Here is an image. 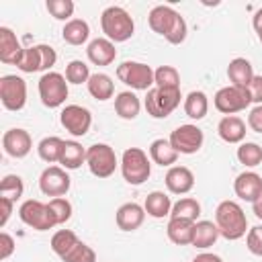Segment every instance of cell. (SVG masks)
<instances>
[{
  "mask_svg": "<svg viewBox=\"0 0 262 262\" xmlns=\"http://www.w3.org/2000/svg\"><path fill=\"white\" fill-rule=\"evenodd\" d=\"M61 37H63V41L70 43V45H76V47H78V45H84V43L88 41V37H90V27H88V23L82 20V18H72V20H68V23L63 25Z\"/></svg>",
  "mask_w": 262,
  "mask_h": 262,
  "instance_id": "f546056e",
  "label": "cell"
},
{
  "mask_svg": "<svg viewBox=\"0 0 262 262\" xmlns=\"http://www.w3.org/2000/svg\"><path fill=\"white\" fill-rule=\"evenodd\" d=\"M0 100L6 111H20L27 104V82L16 74L0 78Z\"/></svg>",
  "mask_w": 262,
  "mask_h": 262,
  "instance_id": "8fae6325",
  "label": "cell"
},
{
  "mask_svg": "<svg viewBox=\"0 0 262 262\" xmlns=\"http://www.w3.org/2000/svg\"><path fill=\"white\" fill-rule=\"evenodd\" d=\"M180 88H149L143 100V106L147 111L149 117L154 119H166L168 115H172L178 104H180Z\"/></svg>",
  "mask_w": 262,
  "mask_h": 262,
  "instance_id": "5b68a950",
  "label": "cell"
},
{
  "mask_svg": "<svg viewBox=\"0 0 262 262\" xmlns=\"http://www.w3.org/2000/svg\"><path fill=\"white\" fill-rule=\"evenodd\" d=\"M117 78L133 90L147 92L149 88H154V70L143 61H123L121 66H117Z\"/></svg>",
  "mask_w": 262,
  "mask_h": 262,
  "instance_id": "ba28073f",
  "label": "cell"
},
{
  "mask_svg": "<svg viewBox=\"0 0 262 262\" xmlns=\"http://www.w3.org/2000/svg\"><path fill=\"white\" fill-rule=\"evenodd\" d=\"M90 68L86 61L82 59H72L68 66H66V80L68 84H84L90 80Z\"/></svg>",
  "mask_w": 262,
  "mask_h": 262,
  "instance_id": "74e56055",
  "label": "cell"
},
{
  "mask_svg": "<svg viewBox=\"0 0 262 262\" xmlns=\"http://www.w3.org/2000/svg\"><path fill=\"white\" fill-rule=\"evenodd\" d=\"M168 141L172 143V147H174L178 154L190 156V154H196V151L203 147L205 135H203V129H199V127L192 125V123H186V125L176 127V129L170 133Z\"/></svg>",
  "mask_w": 262,
  "mask_h": 262,
  "instance_id": "7c38bea8",
  "label": "cell"
},
{
  "mask_svg": "<svg viewBox=\"0 0 262 262\" xmlns=\"http://www.w3.org/2000/svg\"><path fill=\"white\" fill-rule=\"evenodd\" d=\"M217 133L225 143H242L246 137V123L237 115H227L219 121Z\"/></svg>",
  "mask_w": 262,
  "mask_h": 262,
  "instance_id": "44dd1931",
  "label": "cell"
},
{
  "mask_svg": "<svg viewBox=\"0 0 262 262\" xmlns=\"http://www.w3.org/2000/svg\"><path fill=\"white\" fill-rule=\"evenodd\" d=\"M258 39H260V43H262V31H260V33H258Z\"/></svg>",
  "mask_w": 262,
  "mask_h": 262,
  "instance_id": "f5cc1de1",
  "label": "cell"
},
{
  "mask_svg": "<svg viewBox=\"0 0 262 262\" xmlns=\"http://www.w3.org/2000/svg\"><path fill=\"white\" fill-rule=\"evenodd\" d=\"M192 227H194V221L180 219V217H170V221L166 225L168 239L176 246H190L192 244Z\"/></svg>",
  "mask_w": 262,
  "mask_h": 262,
  "instance_id": "cb8c5ba5",
  "label": "cell"
},
{
  "mask_svg": "<svg viewBox=\"0 0 262 262\" xmlns=\"http://www.w3.org/2000/svg\"><path fill=\"white\" fill-rule=\"evenodd\" d=\"M61 149H63V139H59V137H55V135H51V137H43V139L39 141V145H37V154H39V158H41L43 162H47V164H55V162H59V158H61Z\"/></svg>",
  "mask_w": 262,
  "mask_h": 262,
  "instance_id": "1f68e13d",
  "label": "cell"
},
{
  "mask_svg": "<svg viewBox=\"0 0 262 262\" xmlns=\"http://www.w3.org/2000/svg\"><path fill=\"white\" fill-rule=\"evenodd\" d=\"M86 55L94 66H111L117 57V49H115V43L108 41L106 37H96L88 43Z\"/></svg>",
  "mask_w": 262,
  "mask_h": 262,
  "instance_id": "ffe728a7",
  "label": "cell"
},
{
  "mask_svg": "<svg viewBox=\"0 0 262 262\" xmlns=\"http://www.w3.org/2000/svg\"><path fill=\"white\" fill-rule=\"evenodd\" d=\"M233 192L248 203H254L258 196H262V176L246 170L242 174H237V178L233 180Z\"/></svg>",
  "mask_w": 262,
  "mask_h": 262,
  "instance_id": "e0dca14e",
  "label": "cell"
},
{
  "mask_svg": "<svg viewBox=\"0 0 262 262\" xmlns=\"http://www.w3.org/2000/svg\"><path fill=\"white\" fill-rule=\"evenodd\" d=\"M70 186H72V180L66 168L61 166H47L39 176V188L47 196H53V199L63 196L70 190Z\"/></svg>",
  "mask_w": 262,
  "mask_h": 262,
  "instance_id": "5bb4252c",
  "label": "cell"
},
{
  "mask_svg": "<svg viewBox=\"0 0 262 262\" xmlns=\"http://www.w3.org/2000/svg\"><path fill=\"white\" fill-rule=\"evenodd\" d=\"M254 68L246 57H233L227 66V78L231 82V86L237 88H248L250 82L254 80Z\"/></svg>",
  "mask_w": 262,
  "mask_h": 262,
  "instance_id": "7402d4cb",
  "label": "cell"
},
{
  "mask_svg": "<svg viewBox=\"0 0 262 262\" xmlns=\"http://www.w3.org/2000/svg\"><path fill=\"white\" fill-rule=\"evenodd\" d=\"M172 205H174V203L170 201V196H168L166 192H162V190H151V192L145 196L143 209H145V213H147L149 217L162 219V217L170 215Z\"/></svg>",
  "mask_w": 262,
  "mask_h": 262,
  "instance_id": "83f0119b",
  "label": "cell"
},
{
  "mask_svg": "<svg viewBox=\"0 0 262 262\" xmlns=\"http://www.w3.org/2000/svg\"><path fill=\"white\" fill-rule=\"evenodd\" d=\"M100 29L104 37L113 43H123L133 37L135 33V23L131 14L121 8V6H108L100 14Z\"/></svg>",
  "mask_w": 262,
  "mask_h": 262,
  "instance_id": "3957f363",
  "label": "cell"
},
{
  "mask_svg": "<svg viewBox=\"0 0 262 262\" xmlns=\"http://www.w3.org/2000/svg\"><path fill=\"white\" fill-rule=\"evenodd\" d=\"M252 27H254L256 33L262 31V8H258V10L254 12V16H252Z\"/></svg>",
  "mask_w": 262,
  "mask_h": 262,
  "instance_id": "f907efd6",
  "label": "cell"
},
{
  "mask_svg": "<svg viewBox=\"0 0 262 262\" xmlns=\"http://www.w3.org/2000/svg\"><path fill=\"white\" fill-rule=\"evenodd\" d=\"M147 23H149V29L154 33L162 35L172 45H180L186 39V33H188L186 20L172 6H166V4L154 6L147 14Z\"/></svg>",
  "mask_w": 262,
  "mask_h": 262,
  "instance_id": "6da1fadb",
  "label": "cell"
},
{
  "mask_svg": "<svg viewBox=\"0 0 262 262\" xmlns=\"http://www.w3.org/2000/svg\"><path fill=\"white\" fill-rule=\"evenodd\" d=\"M201 215V203L192 196H182L172 205L170 217H180V219H188V221H196Z\"/></svg>",
  "mask_w": 262,
  "mask_h": 262,
  "instance_id": "d6a6232c",
  "label": "cell"
},
{
  "mask_svg": "<svg viewBox=\"0 0 262 262\" xmlns=\"http://www.w3.org/2000/svg\"><path fill=\"white\" fill-rule=\"evenodd\" d=\"M86 86H88L90 96L96 98V100H100V102L113 98V94H115V82H113V78L108 74H102V72L92 74L90 80L86 82Z\"/></svg>",
  "mask_w": 262,
  "mask_h": 262,
  "instance_id": "4316f807",
  "label": "cell"
},
{
  "mask_svg": "<svg viewBox=\"0 0 262 262\" xmlns=\"http://www.w3.org/2000/svg\"><path fill=\"white\" fill-rule=\"evenodd\" d=\"M145 209L137 203H123L115 213V223L121 231H135L145 221Z\"/></svg>",
  "mask_w": 262,
  "mask_h": 262,
  "instance_id": "2e32d148",
  "label": "cell"
},
{
  "mask_svg": "<svg viewBox=\"0 0 262 262\" xmlns=\"http://www.w3.org/2000/svg\"><path fill=\"white\" fill-rule=\"evenodd\" d=\"M213 104L219 113H223L227 117V115H235V113L246 111L252 104V98H250L248 88H237V86L229 84V86H223L215 92Z\"/></svg>",
  "mask_w": 262,
  "mask_h": 262,
  "instance_id": "9c48e42d",
  "label": "cell"
},
{
  "mask_svg": "<svg viewBox=\"0 0 262 262\" xmlns=\"http://www.w3.org/2000/svg\"><path fill=\"white\" fill-rule=\"evenodd\" d=\"M248 127L256 133H262V104H256L248 115Z\"/></svg>",
  "mask_w": 262,
  "mask_h": 262,
  "instance_id": "bcb514c9",
  "label": "cell"
},
{
  "mask_svg": "<svg viewBox=\"0 0 262 262\" xmlns=\"http://www.w3.org/2000/svg\"><path fill=\"white\" fill-rule=\"evenodd\" d=\"M154 86L158 88H180V74L174 66H160L154 70Z\"/></svg>",
  "mask_w": 262,
  "mask_h": 262,
  "instance_id": "d590c367",
  "label": "cell"
},
{
  "mask_svg": "<svg viewBox=\"0 0 262 262\" xmlns=\"http://www.w3.org/2000/svg\"><path fill=\"white\" fill-rule=\"evenodd\" d=\"M190 262H223V258L217 254H211V252H203V254L194 256Z\"/></svg>",
  "mask_w": 262,
  "mask_h": 262,
  "instance_id": "681fc988",
  "label": "cell"
},
{
  "mask_svg": "<svg viewBox=\"0 0 262 262\" xmlns=\"http://www.w3.org/2000/svg\"><path fill=\"white\" fill-rule=\"evenodd\" d=\"M37 49H39V59H41V72H43V74H45V72H51V68H53L55 61H57L55 49H53L51 45H45V43L37 45Z\"/></svg>",
  "mask_w": 262,
  "mask_h": 262,
  "instance_id": "ee69618b",
  "label": "cell"
},
{
  "mask_svg": "<svg viewBox=\"0 0 262 262\" xmlns=\"http://www.w3.org/2000/svg\"><path fill=\"white\" fill-rule=\"evenodd\" d=\"M18 217L25 225L37 229V231H47L55 227V221L51 217V211L47 203H41L37 199H29L18 207Z\"/></svg>",
  "mask_w": 262,
  "mask_h": 262,
  "instance_id": "30bf717a",
  "label": "cell"
},
{
  "mask_svg": "<svg viewBox=\"0 0 262 262\" xmlns=\"http://www.w3.org/2000/svg\"><path fill=\"white\" fill-rule=\"evenodd\" d=\"M86 166L96 178H108L121 164L117 162V154L108 143H94L86 149Z\"/></svg>",
  "mask_w": 262,
  "mask_h": 262,
  "instance_id": "8992f818",
  "label": "cell"
},
{
  "mask_svg": "<svg viewBox=\"0 0 262 262\" xmlns=\"http://www.w3.org/2000/svg\"><path fill=\"white\" fill-rule=\"evenodd\" d=\"M248 92H250L252 102L262 104V76H254V80L248 86Z\"/></svg>",
  "mask_w": 262,
  "mask_h": 262,
  "instance_id": "7dc6e473",
  "label": "cell"
},
{
  "mask_svg": "<svg viewBox=\"0 0 262 262\" xmlns=\"http://www.w3.org/2000/svg\"><path fill=\"white\" fill-rule=\"evenodd\" d=\"M121 174L129 184L139 186L151 174V160L141 147H127L121 156Z\"/></svg>",
  "mask_w": 262,
  "mask_h": 262,
  "instance_id": "277c9868",
  "label": "cell"
},
{
  "mask_svg": "<svg viewBox=\"0 0 262 262\" xmlns=\"http://www.w3.org/2000/svg\"><path fill=\"white\" fill-rule=\"evenodd\" d=\"M14 237L10 235V233H6V231H2L0 233V260H6V258H10L12 256V252H14Z\"/></svg>",
  "mask_w": 262,
  "mask_h": 262,
  "instance_id": "f6af8a7d",
  "label": "cell"
},
{
  "mask_svg": "<svg viewBox=\"0 0 262 262\" xmlns=\"http://www.w3.org/2000/svg\"><path fill=\"white\" fill-rule=\"evenodd\" d=\"M61 260L63 262H96V252L88 244L78 242Z\"/></svg>",
  "mask_w": 262,
  "mask_h": 262,
  "instance_id": "b9f144b4",
  "label": "cell"
},
{
  "mask_svg": "<svg viewBox=\"0 0 262 262\" xmlns=\"http://www.w3.org/2000/svg\"><path fill=\"white\" fill-rule=\"evenodd\" d=\"M45 8L49 10V14H51L53 18L68 23V20H72L70 16L74 14L76 4H74L72 0H47V2H45Z\"/></svg>",
  "mask_w": 262,
  "mask_h": 262,
  "instance_id": "ab89813d",
  "label": "cell"
},
{
  "mask_svg": "<svg viewBox=\"0 0 262 262\" xmlns=\"http://www.w3.org/2000/svg\"><path fill=\"white\" fill-rule=\"evenodd\" d=\"M164 182L172 194H186L194 188V174L186 166H172L168 168Z\"/></svg>",
  "mask_w": 262,
  "mask_h": 262,
  "instance_id": "ac0fdd59",
  "label": "cell"
},
{
  "mask_svg": "<svg viewBox=\"0 0 262 262\" xmlns=\"http://www.w3.org/2000/svg\"><path fill=\"white\" fill-rule=\"evenodd\" d=\"M23 51H25V47L18 43L14 31L8 27H0V61L18 66Z\"/></svg>",
  "mask_w": 262,
  "mask_h": 262,
  "instance_id": "d6986e66",
  "label": "cell"
},
{
  "mask_svg": "<svg viewBox=\"0 0 262 262\" xmlns=\"http://www.w3.org/2000/svg\"><path fill=\"white\" fill-rule=\"evenodd\" d=\"M12 209H14V201L0 196V227H4L8 223V219L12 215Z\"/></svg>",
  "mask_w": 262,
  "mask_h": 262,
  "instance_id": "c3c4849f",
  "label": "cell"
},
{
  "mask_svg": "<svg viewBox=\"0 0 262 262\" xmlns=\"http://www.w3.org/2000/svg\"><path fill=\"white\" fill-rule=\"evenodd\" d=\"M78 242H80V239H78V235H76L72 229H59V231H55V233L51 235V250H53L59 258H63Z\"/></svg>",
  "mask_w": 262,
  "mask_h": 262,
  "instance_id": "836d02e7",
  "label": "cell"
},
{
  "mask_svg": "<svg viewBox=\"0 0 262 262\" xmlns=\"http://www.w3.org/2000/svg\"><path fill=\"white\" fill-rule=\"evenodd\" d=\"M68 80L59 72H45L39 78V98L47 108H57L68 98Z\"/></svg>",
  "mask_w": 262,
  "mask_h": 262,
  "instance_id": "52a82bcc",
  "label": "cell"
},
{
  "mask_svg": "<svg viewBox=\"0 0 262 262\" xmlns=\"http://www.w3.org/2000/svg\"><path fill=\"white\" fill-rule=\"evenodd\" d=\"M184 113L192 121H201L209 113V98L203 90H192L184 98Z\"/></svg>",
  "mask_w": 262,
  "mask_h": 262,
  "instance_id": "f1b7e54d",
  "label": "cell"
},
{
  "mask_svg": "<svg viewBox=\"0 0 262 262\" xmlns=\"http://www.w3.org/2000/svg\"><path fill=\"white\" fill-rule=\"evenodd\" d=\"M178 151L172 147V143L168 141V139H154L151 143H149V160L154 162V164H158V166H162V168H172L174 164H176V160H178Z\"/></svg>",
  "mask_w": 262,
  "mask_h": 262,
  "instance_id": "603a6c76",
  "label": "cell"
},
{
  "mask_svg": "<svg viewBox=\"0 0 262 262\" xmlns=\"http://www.w3.org/2000/svg\"><path fill=\"white\" fill-rule=\"evenodd\" d=\"M25 192V184H23V178L16 176V174H6L0 182V196L4 199H10V201H18Z\"/></svg>",
  "mask_w": 262,
  "mask_h": 262,
  "instance_id": "8d00e7d4",
  "label": "cell"
},
{
  "mask_svg": "<svg viewBox=\"0 0 262 262\" xmlns=\"http://www.w3.org/2000/svg\"><path fill=\"white\" fill-rule=\"evenodd\" d=\"M16 68H18L20 72H25V74L41 72V59H39V49H37V45H33V47H25L23 57H20V61H18Z\"/></svg>",
  "mask_w": 262,
  "mask_h": 262,
  "instance_id": "60d3db41",
  "label": "cell"
},
{
  "mask_svg": "<svg viewBox=\"0 0 262 262\" xmlns=\"http://www.w3.org/2000/svg\"><path fill=\"white\" fill-rule=\"evenodd\" d=\"M219 237V229L213 221H207V219H201V221H194V227H192V244L194 248L199 250H207L211 248Z\"/></svg>",
  "mask_w": 262,
  "mask_h": 262,
  "instance_id": "d4e9b609",
  "label": "cell"
},
{
  "mask_svg": "<svg viewBox=\"0 0 262 262\" xmlns=\"http://www.w3.org/2000/svg\"><path fill=\"white\" fill-rule=\"evenodd\" d=\"M2 147L10 158H25L29 156V151L33 149V139L29 135V131L20 129V127H12L8 131H4L2 135Z\"/></svg>",
  "mask_w": 262,
  "mask_h": 262,
  "instance_id": "9a60e30c",
  "label": "cell"
},
{
  "mask_svg": "<svg viewBox=\"0 0 262 262\" xmlns=\"http://www.w3.org/2000/svg\"><path fill=\"white\" fill-rule=\"evenodd\" d=\"M49 211H51V217L55 221V225H63L66 221H70L72 217V203L66 199V196H57V199H51L47 203Z\"/></svg>",
  "mask_w": 262,
  "mask_h": 262,
  "instance_id": "f35d334b",
  "label": "cell"
},
{
  "mask_svg": "<svg viewBox=\"0 0 262 262\" xmlns=\"http://www.w3.org/2000/svg\"><path fill=\"white\" fill-rule=\"evenodd\" d=\"M59 123L74 137H84L90 131L92 113L86 106H80V104H66L59 113Z\"/></svg>",
  "mask_w": 262,
  "mask_h": 262,
  "instance_id": "4fadbf2b",
  "label": "cell"
},
{
  "mask_svg": "<svg viewBox=\"0 0 262 262\" xmlns=\"http://www.w3.org/2000/svg\"><path fill=\"white\" fill-rule=\"evenodd\" d=\"M252 209H254V215L258 219H262V196H258L254 203H252Z\"/></svg>",
  "mask_w": 262,
  "mask_h": 262,
  "instance_id": "816d5d0a",
  "label": "cell"
},
{
  "mask_svg": "<svg viewBox=\"0 0 262 262\" xmlns=\"http://www.w3.org/2000/svg\"><path fill=\"white\" fill-rule=\"evenodd\" d=\"M237 160L246 168H256L262 164V147L254 141H242L237 147Z\"/></svg>",
  "mask_w": 262,
  "mask_h": 262,
  "instance_id": "e575fe53",
  "label": "cell"
},
{
  "mask_svg": "<svg viewBox=\"0 0 262 262\" xmlns=\"http://www.w3.org/2000/svg\"><path fill=\"white\" fill-rule=\"evenodd\" d=\"M59 164L66 170H78L82 164H86V149L82 147V143H78V141H63Z\"/></svg>",
  "mask_w": 262,
  "mask_h": 262,
  "instance_id": "4dcf8cb0",
  "label": "cell"
},
{
  "mask_svg": "<svg viewBox=\"0 0 262 262\" xmlns=\"http://www.w3.org/2000/svg\"><path fill=\"white\" fill-rule=\"evenodd\" d=\"M215 225L219 229V235L229 242H235L248 233V217L235 201H221L217 205Z\"/></svg>",
  "mask_w": 262,
  "mask_h": 262,
  "instance_id": "7a4b0ae2",
  "label": "cell"
},
{
  "mask_svg": "<svg viewBox=\"0 0 262 262\" xmlns=\"http://www.w3.org/2000/svg\"><path fill=\"white\" fill-rule=\"evenodd\" d=\"M246 248L254 254L262 258V225H254L248 229L246 233Z\"/></svg>",
  "mask_w": 262,
  "mask_h": 262,
  "instance_id": "7bdbcfd3",
  "label": "cell"
},
{
  "mask_svg": "<svg viewBox=\"0 0 262 262\" xmlns=\"http://www.w3.org/2000/svg\"><path fill=\"white\" fill-rule=\"evenodd\" d=\"M141 111V100L135 92L131 90H125V92H119L117 98H115V113L125 119V121H133Z\"/></svg>",
  "mask_w": 262,
  "mask_h": 262,
  "instance_id": "484cf974",
  "label": "cell"
}]
</instances>
